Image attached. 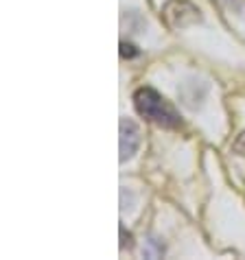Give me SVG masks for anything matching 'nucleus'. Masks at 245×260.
I'll return each mask as SVG.
<instances>
[{"label":"nucleus","instance_id":"4","mask_svg":"<svg viewBox=\"0 0 245 260\" xmlns=\"http://www.w3.org/2000/svg\"><path fill=\"white\" fill-rule=\"evenodd\" d=\"M232 151H234L236 155H245V132L239 134V138L232 142Z\"/></svg>","mask_w":245,"mask_h":260},{"label":"nucleus","instance_id":"1","mask_svg":"<svg viewBox=\"0 0 245 260\" xmlns=\"http://www.w3.org/2000/svg\"><path fill=\"white\" fill-rule=\"evenodd\" d=\"M134 107L145 120L154 122L164 129H177L182 127V116L160 92L154 88H140L134 92Z\"/></svg>","mask_w":245,"mask_h":260},{"label":"nucleus","instance_id":"5","mask_svg":"<svg viewBox=\"0 0 245 260\" xmlns=\"http://www.w3.org/2000/svg\"><path fill=\"white\" fill-rule=\"evenodd\" d=\"M136 53H138V50H134L132 44H125V42L120 44V55H122V57H134Z\"/></svg>","mask_w":245,"mask_h":260},{"label":"nucleus","instance_id":"3","mask_svg":"<svg viewBox=\"0 0 245 260\" xmlns=\"http://www.w3.org/2000/svg\"><path fill=\"white\" fill-rule=\"evenodd\" d=\"M120 136H118V149H120V162H127L136 155L140 147V129L132 118H120Z\"/></svg>","mask_w":245,"mask_h":260},{"label":"nucleus","instance_id":"2","mask_svg":"<svg viewBox=\"0 0 245 260\" xmlns=\"http://www.w3.org/2000/svg\"><path fill=\"white\" fill-rule=\"evenodd\" d=\"M162 20L173 31H182V28L199 24L201 20H204V16H201V11L193 3H189V0H169V3L162 7Z\"/></svg>","mask_w":245,"mask_h":260}]
</instances>
